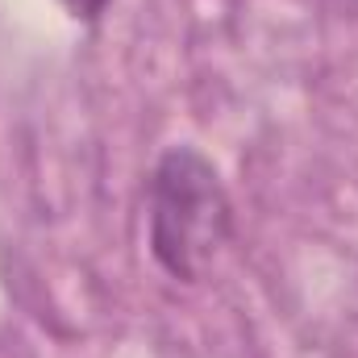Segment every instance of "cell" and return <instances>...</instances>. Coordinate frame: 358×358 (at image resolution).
<instances>
[{
	"label": "cell",
	"mask_w": 358,
	"mask_h": 358,
	"mask_svg": "<svg viewBox=\"0 0 358 358\" xmlns=\"http://www.w3.org/2000/svg\"><path fill=\"white\" fill-rule=\"evenodd\" d=\"M63 4H67V13L80 17V21H96V17L108 8V0H63Z\"/></svg>",
	"instance_id": "cell-2"
},
{
	"label": "cell",
	"mask_w": 358,
	"mask_h": 358,
	"mask_svg": "<svg viewBox=\"0 0 358 358\" xmlns=\"http://www.w3.org/2000/svg\"><path fill=\"white\" fill-rule=\"evenodd\" d=\"M234 229V208L217 167L192 150L171 146L150 179V250L159 267L183 283H200Z\"/></svg>",
	"instance_id": "cell-1"
}]
</instances>
